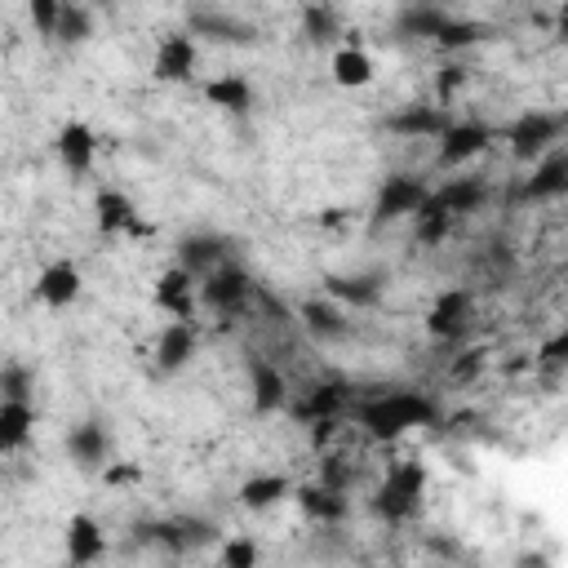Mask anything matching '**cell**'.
<instances>
[{
    "instance_id": "836d02e7",
    "label": "cell",
    "mask_w": 568,
    "mask_h": 568,
    "mask_svg": "<svg viewBox=\"0 0 568 568\" xmlns=\"http://www.w3.org/2000/svg\"><path fill=\"white\" fill-rule=\"evenodd\" d=\"M93 36V13L84 4H62V22H58V40L62 44H84Z\"/></svg>"
},
{
    "instance_id": "4dcf8cb0",
    "label": "cell",
    "mask_w": 568,
    "mask_h": 568,
    "mask_svg": "<svg viewBox=\"0 0 568 568\" xmlns=\"http://www.w3.org/2000/svg\"><path fill=\"white\" fill-rule=\"evenodd\" d=\"M333 80H337L342 89H364V84L373 80V58H368L359 44H342V49L333 53Z\"/></svg>"
},
{
    "instance_id": "7402d4cb",
    "label": "cell",
    "mask_w": 568,
    "mask_h": 568,
    "mask_svg": "<svg viewBox=\"0 0 568 568\" xmlns=\"http://www.w3.org/2000/svg\"><path fill=\"white\" fill-rule=\"evenodd\" d=\"M191 355H195V328H191L186 320H173V324L155 337V368H160V373H178V368L191 364Z\"/></svg>"
},
{
    "instance_id": "4fadbf2b",
    "label": "cell",
    "mask_w": 568,
    "mask_h": 568,
    "mask_svg": "<svg viewBox=\"0 0 568 568\" xmlns=\"http://www.w3.org/2000/svg\"><path fill=\"white\" fill-rule=\"evenodd\" d=\"M80 288H84V275H80V266L75 262H49L40 275H36V302L40 306H49V311H62V306H71L75 297H80Z\"/></svg>"
},
{
    "instance_id": "b9f144b4",
    "label": "cell",
    "mask_w": 568,
    "mask_h": 568,
    "mask_svg": "<svg viewBox=\"0 0 568 568\" xmlns=\"http://www.w3.org/2000/svg\"><path fill=\"white\" fill-rule=\"evenodd\" d=\"M462 80H466V67L448 62V67H444V75H439V93H453V89H457Z\"/></svg>"
},
{
    "instance_id": "3957f363",
    "label": "cell",
    "mask_w": 568,
    "mask_h": 568,
    "mask_svg": "<svg viewBox=\"0 0 568 568\" xmlns=\"http://www.w3.org/2000/svg\"><path fill=\"white\" fill-rule=\"evenodd\" d=\"M430 186L413 173H390L382 186H377V200H373V222L386 226L395 217H417V209L426 204Z\"/></svg>"
},
{
    "instance_id": "1f68e13d",
    "label": "cell",
    "mask_w": 568,
    "mask_h": 568,
    "mask_svg": "<svg viewBox=\"0 0 568 568\" xmlns=\"http://www.w3.org/2000/svg\"><path fill=\"white\" fill-rule=\"evenodd\" d=\"M302 36H306L311 44L337 40V36H342V13H337L333 4H306V9H302Z\"/></svg>"
},
{
    "instance_id": "d6986e66",
    "label": "cell",
    "mask_w": 568,
    "mask_h": 568,
    "mask_svg": "<svg viewBox=\"0 0 568 568\" xmlns=\"http://www.w3.org/2000/svg\"><path fill=\"white\" fill-rule=\"evenodd\" d=\"M324 288L333 302H351V306H373L382 302L386 275L382 271H351V275H324Z\"/></svg>"
},
{
    "instance_id": "44dd1931",
    "label": "cell",
    "mask_w": 568,
    "mask_h": 568,
    "mask_svg": "<svg viewBox=\"0 0 568 568\" xmlns=\"http://www.w3.org/2000/svg\"><path fill=\"white\" fill-rule=\"evenodd\" d=\"M293 493H297V488H293L288 475L266 470V475H248V479L235 488V501H240L244 510H271V506H280V501L293 497Z\"/></svg>"
},
{
    "instance_id": "e0dca14e",
    "label": "cell",
    "mask_w": 568,
    "mask_h": 568,
    "mask_svg": "<svg viewBox=\"0 0 568 568\" xmlns=\"http://www.w3.org/2000/svg\"><path fill=\"white\" fill-rule=\"evenodd\" d=\"M204 98H209V106H217V111H226V115H248L253 102H257V89H253L248 75L226 71V75H213V80L204 84Z\"/></svg>"
},
{
    "instance_id": "484cf974",
    "label": "cell",
    "mask_w": 568,
    "mask_h": 568,
    "mask_svg": "<svg viewBox=\"0 0 568 568\" xmlns=\"http://www.w3.org/2000/svg\"><path fill=\"white\" fill-rule=\"evenodd\" d=\"M293 501L302 506L306 519H320V524H337L346 519V497L337 488H324V484H306L293 493Z\"/></svg>"
},
{
    "instance_id": "2e32d148",
    "label": "cell",
    "mask_w": 568,
    "mask_h": 568,
    "mask_svg": "<svg viewBox=\"0 0 568 568\" xmlns=\"http://www.w3.org/2000/svg\"><path fill=\"white\" fill-rule=\"evenodd\" d=\"M67 457H71L80 470H102L106 457H111V435H106V426H102L98 417L71 426V435H67Z\"/></svg>"
},
{
    "instance_id": "7a4b0ae2",
    "label": "cell",
    "mask_w": 568,
    "mask_h": 568,
    "mask_svg": "<svg viewBox=\"0 0 568 568\" xmlns=\"http://www.w3.org/2000/svg\"><path fill=\"white\" fill-rule=\"evenodd\" d=\"M422 488H426V470H422L417 462H399V466H390V470H386L382 488L373 493V510H377L382 519L399 524V519H408V515L417 510Z\"/></svg>"
},
{
    "instance_id": "4316f807",
    "label": "cell",
    "mask_w": 568,
    "mask_h": 568,
    "mask_svg": "<svg viewBox=\"0 0 568 568\" xmlns=\"http://www.w3.org/2000/svg\"><path fill=\"white\" fill-rule=\"evenodd\" d=\"M448 9H439V4H408V9H399V18H395V27H399V36H413V40H439V31L448 27Z\"/></svg>"
},
{
    "instance_id": "9a60e30c",
    "label": "cell",
    "mask_w": 568,
    "mask_h": 568,
    "mask_svg": "<svg viewBox=\"0 0 568 568\" xmlns=\"http://www.w3.org/2000/svg\"><path fill=\"white\" fill-rule=\"evenodd\" d=\"M53 151H58L67 173H89L93 160H98V133L84 120H67L58 129V138H53Z\"/></svg>"
},
{
    "instance_id": "6da1fadb",
    "label": "cell",
    "mask_w": 568,
    "mask_h": 568,
    "mask_svg": "<svg viewBox=\"0 0 568 568\" xmlns=\"http://www.w3.org/2000/svg\"><path fill=\"white\" fill-rule=\"evenodd\" d=\"M355 422L364 426V435L390 444V439H399V435H408L417 426H435L439 422V404L430 395H422V390L399 386V390H382V395L364 399L355 408Z\"/></svg>"
},
{
    "instance_id": "d4e9b609",
    "label": "cell",
    "mask_w": 568,
    "mask_h": 568,
    "mask_svg": "<svg viewBox=\"0 0 568 568\" xmlns=\"http://www.w3.org/2000/svg\"><path fill=\"white\" fill-rule=\"evenodd\" d=\"M568 191V151H555V155H546L537 169H532V178L524 182V200H550V195H564Z\"/></svg>"
},
{
    "instance_id": "277c9868",
    "label": "cell",
    "mask_w": 568,
    "mask_h": 568,
    "mask_svg": "<svg viewBox=\"0 0 568 568\" xmlns=\"http://www.w3.org/2000/svg\"><path fill=\"white\" fill-rule=\"evenodd\" d=\"M173 266L191 271L195 280H209L213 271L231 266V244H226V235H217V231H191V235L178 240Z\"/></svg>"
},
{
    "instance_id": "ffe728a7",
    "label": "cell",
    "mask_w": 568,
    "mask_h": 568,
    "mask_svg": "<svg viewBox=\"0 0 568 568\" xmlns=\"http://www.w3.org/2000/svg\"><path fill=\"white\" fill-rule=\"evenodd\" d=\"M248 399H253V413H280L288 404V386H284V373L266 359H253L248 364Z\"/></svg>"
},
{
    "instance_id": "60d3db41",
    "label": "cell",
    "mask_w": 568,
    "mask_h": 568,
    "mask_svg": "<svg viewBox=\"0 0 568 568\" xmlns=\"http://www.w3.org/2000/svg\"><path fill=\"white\" fill-rule=\"evenodd\" d=\"M333 435H337V417H324V422H311V444H315V448H324V444H333Z\"/></svg>"
},
{
    "instance_id": "52a82bcc",
    "label": "cell",
    "mask_w": 568,
    "mask_h": 568,
    "mask_svg": "<svg viewBox=\"0 0 568 568\" xmlns=\"http://www.w3.org/2000/svg\"><path fill=\"white\" fill-rule=\"evenodd\" d=\"M186 27H191L195 36L217 40V44H253V40H257V27H253L248 18L226 13V9H217V4H195V9H186Z\"/></svg>"
},
{
    "instance_id": "5bb4252c",
    "label": "cell",
    "mask_w": 568,
    "mask_h": 568,
    "mask_svg": "<svg viewBox=\"0 0 568 568\" xmlns=\"http://www.w3.org/2000/svg\"><path fill=\"white\" fill-rule=\"evenodd\" d=\"M62 550H67V564L75 568H89L106 555V532L93 515H71L67 528H62Z\"/></svg>"
},
{
    "instance_id": "7c38bea8",
    "label": "cell",
    "mask_w": 568,
    "mask_h": 568,
    "mask_svg": "<svg viewBox=\"0 0 568 568\" xmlns=\"http://www.w3.org/2000/svg\"><path fill=\"white\" fill-rule=\"evenodd\" d=\"M493 138H497V133H493L484 120H462V124H453V129L439 138V164L457 169V164L484 155V151L493 146Z\"/></svg>"
},
{
    "instance_id": "ab89813d",
    "label": "cell",
    "mask_w": 568,
    "mask_h": 568,
    "mask_svg": "<svg viewBox=\"0 0 568 568\" xmlns=\"http://www.w3.org/2000/svg\"><path fill=\"white\" fill-rule=\"evenodd\" d=\"M346 475H351V470L342 466V457H328V466H324L320 484H324V488H337V493H342V488H346Z\"/></svg>"
},
{
    "instance_id": "7bdbcfd3",
    "label": "cell",
    "mask_w": 568,
    "mask_h": 568,
    "mask_svg": "<svg viewBox=\"0 0 568 568\" xmlns=\"http://www.w3.org/2000/svg\"><path fill=\"white\" fill-rule=\"evenodd\" d=\"M555 27H559V40H568V4H559V13H555Z\"/></svg>"
},
{
    "instance_id": "8fae6325",
    "label": "cell",
    "mask_w": 568,
    "mask_h": 568,
    "mask_svg": "<svg viewBox=\"0 0 568 568\" xmlns=\"http://www.w3.org/2000/svg\"><path fill=\"white\" fill-rule=\"evenodd\" d=\"M470 311H475V302H470V293L466 288H444V293H435V302L426 306V333L430 337H462L466 333V324H470Z\"/></svg>"
},
{
    "instance_id": "ba28073f",
    "label": "cell",
    "mask_w": 568,
    "mask_h": 568,
    "mask_svg": "<svg viewBox=\"0 0 568 568\" xmlns=\"http://www.w3.org/2000/svg\"><path fill=\"white\" fill-rule=\"evenodd\" d=\"M195 40H191V31H169V36H160V44H155V58H151V75L155 80H164V84H186L191 75H195Z\"/></svg>"
},
{
    "instance_id": "f1b7e54d",
    "label": "cell",
    "mask_w": 568,
    "mask_h": 568,
    "mask_svg": "<svg viewBox=\"0 0 568 568\" xmlns=\"http://www.w3.org/2000/svg\"><path fill=\"white\" fill-rule=\"evenodd\" d=\"M346 404V386L342 382H320V386H311L302 399H297V417L311 426V422H324V417H337V408Z\"/></svg>"
},
{
    "instance_id": "8992f818",
    "label": "cell",
    "mask_w": 568,
    "mask_h": 568,
    "mask_svg": "<svg viewBox=\"0 0 568 568\" xmlns=\"http://www.w3.org/2000/svg\"><path fill=\"white\" fill-rule=\"evenodd\" d=\"M559 133H564V115H550V111H524V115L506 129V142H510V155H515L519 164H528V160L541 155Z\"/></svg>"
},
{
    "instance_id": "ee69618b",
    "label": "cell",
    "mask_w": 568,
    "mask_h": 568,
    "mask_svg": "<svg viewBox=\"0 0 568 568\" xmlns=\"http://www.w3.org/2000/svg\"><path fill=\"white\" fill-rule=\"evenodd\" d=\"M62 568H75V564H62Z\"/></svg>"
},
{
    "instance_id": "603a6c76",
    "label": "cell",
    "mask_w": 568,
    "mask_h": 568,
    "mask_svg": "<svg viewBox=\"0 0 568 568\" xmlns=\"http://www.w3.org/2000/svg\"><path fill=\"white\" fill-rule=\"evenodd\" d=\"M297 315H302V324H306V333H311L315 342H337V337H346V333H351V324H346L342 306H337V302H328V297H311V302H302V306H297Z\"/></svg>"
},
{
    "instance_id": "8d00e7d4",
    "label": "cell",
    "mask_w": 568,
    "mask_h": 568,
    "mask_svg": "<svg viewBox=\"0 0 568 568\" xmlns=\"http://www.w3.org/2000/svg\"><path fill=\"white\" fill-rule=\"evenodd\" d=\"M178 519V528H182V537H186V546L195 550V546H213V541H222L217 537V524H209L204 515H173Z\"/></svg>"
},
{
    "instance_id": "5b68a950",
    "label": "cell",
    "mask_w": 568,
    "mask_h": 568,
    "mask_svg": "<svg viewBox=\"0 0 568 568\" xmlns=\"http://www.w3.org/2000/svg\"><path fill=\"white\" fill-rule=\"evenodd\" d=\"M253 293H257V284H253V275L240 271V266H222V271H213L209 280H200V302H204L209 311H222V315H240V311L253 302Z\"/></svg>"
},
{
    "instance_id": "f35d334b",
    "label": "cell",
    "mask_w": 568,
    "mask_h": 568,
    "mask_svg": "<svg viewBox=\"0 0 568 568\" xmlns=\"http://www.w3.org/2000/svg\"><path fill=\"white\" fill-rule=\"evenodd\" d=\"M537 359H541L546 368H568V328H559L555 337H546L541 351H537Z\"/></svg>"
},
{
    "instance_id": "74e56055",
    "label": "cell",
    "mask_w": 568,
    "mask_h": 568,
    "mask_svg": "<svg viewBox=\"0 0 568 568\" xmlns=\"http://www.w3.org/2000/svg\"><path fill=\"white\" fill-rule=\"evenodd\" d=\"M31 22H36V31L40 36H53L58 40V22H62V4L58 0H31Z\"/></svg>"
},
{
    "instance_id": "83f0119b",
    "label": "cell",
    "mask_w": 568,
    "mask_h": 568,
    "mask_svg": "<svg viewBox=\"0 0 568 568\" xmlns=\"http://www.w3.org/2000/svg\"><path fill=\"white\" fill-rule=\"evenodd\" d=\"M36 430V408L18 404V399H0V448L18 453Z\"/></svg>"
},
{
    "instance_id": "f546056e",
    "label": "cell",
    "mask_w": 568,
    "mask_h": 568,
    "mask_svg": "<svg viewBox=\"0 0 568 568\" xmlns=\"http://www.w3.org/2000/svg\"><path fill=\"white\" fill-rule=\"evenodd\" d=\"M133 541H138V546H155V550H169V555H186V550H191L173 515H169V519H138V524H133Z\"/></svg>"
},
{
    "instance_id": "9c48e42d",
    "label": "cell",
    "mask_w": 568,
    "mask_h": 568,
    "mask_svg": "<svg viewBox=\"0 0 568 568\" xmlns=\"http://www.w3.org/2000/svg\"><path fill=\"white\" fill-rule=\"evenodd\" d=\"M93 226L102 231V235H151V226L138 217V209H133V200L124 195V191H115V186H98V195H93Z\"/></svg>"
},
{
    "instance_id": "e575fe53",
    "label": "cell",
    "mask_w": 568,
    "mask_h": 568,
    "mask_svg": "<svg viewBox=\"0 0 568 568\" xmlns=\"http://www.w3.org/2000/svg\"><path fill=\"white\" fill-rule=\"evenodd\" d=\"M488 36V27L484 22H475V18H448V27L439 31V49H466V44H475V40H484Z\"/></svg>"
},
{
    "instance_id": "ac0fdd59",
    "label": "cell",
    "mask_w": 568,
    "mask_h": 568,
    "mask_svg": "<svg viewBox=\"0 0 568 568\" xmlns=\"http://www.w3.org/2000/svg\"><path fill=\"white\" fill-rule=\"evenodd\" d=\"M386 129H390V133H399V138H444V133L453 129V120H448V111H444V106L413 102V106H404L399 115H390V120H386Z\"/></svg>"
},
{
    "instance_id": "d590c367",
    "label": "cell",
    "mask_w": 568,
    "mask_h": 568,
    "mask_svg": "<svg viewBox=\"0 0 568 568\" xmlns=\"http://www.w3.org/2000/svg\"><path fill=\"white\" fill-rule=\"evenodd\" d=\"M217 568H257V541L253 537L217 541Z\"/></svg>"
},
{
    "instance_id": "cb8c5ba5",
    "label": "cell",
    "mask_w": 568,
    "mask_h": 568,
    "mask_svg": "<svg viewBox=\"0 0 568 568\" xmlns=\"http://www.w3.org/2000/svg\"><path fill=\"white\" fill-rule=\"evenodd\" d=\"M484 195H488V186H484L479 178H453V182H444V186H435V191H430V200H435L448 217L475 213V209L484 204Z\"/></svg>"
},
{
    "instance_id": "d6a6232c",
    "label": "cell",
    "mask_w": 568,
    "mask_h": 568,
    "mask_svg": "<svg viewBox=\"0 0 568 568\" xmlns=\"http://www.w3.org/2000/svg\"><path fill=\"white\" fill-rule=\"evenodd\" d=\"M31 390H36L31 368L18 364V359H4V368H0V395L4 399H18V404H31Z\"/></svg>"
},
{
    "instance_id": "30bf717a",
    "label": "cell",
    "mask_w": 568,
    "mask_h": 568,
    "mask_svg": "<svg viewBox=\"0 0 568 568\" xmlns=\"http://www.w3.org/2000/svg\"><path fill=\"white\" fill-rule=\"evenodd\" d=\"M151 297H155V306H160L164 315L191 324V315H195V297H200V280H195L191 271H182V266H164V271L155 275Z\"/></svg>"
}]
</instances>
